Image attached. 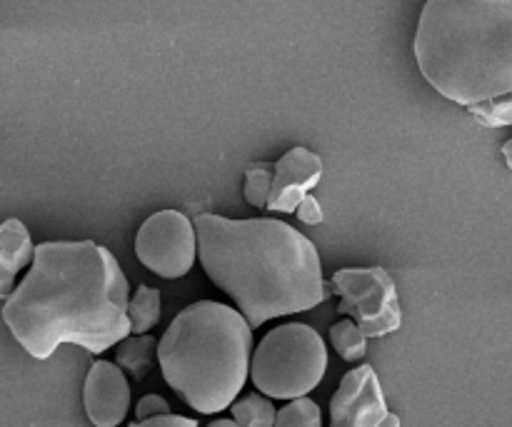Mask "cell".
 I'll return each mask as SVG.
<instances>
[{
    "label": "cell",
    "mask_w": 512,
    "mask_h": 427,
    "mask_svg": "<svg viewBox=\"0 0 512 427\" xmlns=\"http://www.w3.org/2000/svg\"><path fill=\"white\" fill-rule=\"evenodd\" d=\"M198 258L208 278L238 303L250 330L280 315L325 303L318 248L293 225L275 218H195Z\"/></svg>",
    "instance_id": "cell-2"
},
{
    "label": "cell",
    "mask_w": 512,
    "mask_h": 427,
    "mask_svg": "<svg viewBox=\"0 0 512 427\" xmlns=\"http://www.w3.org/2000/svg\"><path fill=\"white\" fill-rule=\"evenodd\" d=\"M155 353H158V345L150 335H130L120 343L118 348V365L128 370L135 380H143L150 373L155 363Z\"/></svg>",
    "instance_id": "cell-12"
},
{
    "label": "cell",
    "mask_w": 512,
    "mask_h": 427,
    "mask_svg": "<svg viewBox=\"0 0 512 427\" xmlns=\"http://www.w3.org/2000/svg\"><path fill=\"white\" fill-rule=\"evenodd\" d=\"M128 303L130 285L108 248L93 240L43 243L5 300L3 323L35 360L65 343L98 355L130 338Z\"/></svg>",
    "instance_id": "cell-1"
},
{
    "label": "cell",
    "mask_w": 512,
    "mask_h": 427,
    "mask_svg": "<svg viewBox=\"0 0 512 427\" xmlns=\"http://www.w3.org/2000/svg\"><path fill=\"white\" fill-rule=\"evenodd\" d=\"M85 415L95 427H118L130 408V388L123 370L108 360L90 365L83 385Z\"/></svg>",
    "instance_id": "cell-9"
},
{
    "label": "cell",
    "mask_w": 512,
    "mask_h": 427,
    "mask_svg": "<svg viewBox=\"0 0 512 427\" xmlns=\"http://www.w3.org/2000/svg\"><path fill=\"white\" fill-rule=\"evenodd\" d=\"M340 295L338 315H350L365 338H383L403 325L398 288L385 268H345L330 280Z\"/></svg>",
    "instance_id": "cell-6"
},
{
    "label": "cell",
    "mask_w": 512,
    "mask_h": 427,
    "mask_svg": "<svg viewBox=\"0 0 512 427\" xmlns=\"http://www.w3.org/2000/svg\"><path fill=\"white\" fill-rule=\"evenodd\" d=\"M328 370L323 338L305 323L270 330L250 358V378L265 398L298 400L315 390Z\"/></svg>",
    "instance_id": "cell-5"
},
{
    "label": "cell",
    "mask_w": 512,
    "mask_h": 427,
    "mask_svg": "<svg viewBox=\"0 0 512 427\" xmlns=\"http://www.w3.org/2000/svg\"><path fill=\"white\" fill-rule=\"evenodd\" d=\"M130 427H198V423L183 415H165V418L145 420V423H133Z\"/></svg>",
    "instance_id": "cell-21"
},
{
    "label": "cell",
    "mask_w": 512,
    "mask_h": 427,
    "mask_svg": "<svg viewBox=\"0 0 512 427\" xmlns=\"http://www.w3.org/2000/svg\"><path fill=\"white\" fill-rule=\"evenodd\" d=\"M238 427H275V408L265 395H245L230 405Z\"/></svg>",
    "instance_id": "cell-14"
},
{
    "label": "cell",
    "mask_w": 512,
    "mask_h": 427,
    "mask_svg": "<svg viewBox=\"0 0 512 427\" xmlns=\"http://www.w3.org/2000/svg\"><path fill=\"white\" fill-rule=\"evenodd\" d=\"M253 330L230 305L200 300L175 315L158 343L163 378L203 415L235 403L250 375Z\"/></svg>",
    "instance_id": "cell-4"
},
{
    "label": "cell",
    "mask_w": 512,
    "mask_h": 427,
    "mask_svg": "<svg viewBox=\"0 0 512 427\" xmlns=\"http://www.w3.org/2000/svg\"><path fill=\"white\" fill-rule=\"evenodd\" d=\"M198 253V238L188 215L180 210H160L140 225L135 235V255L150 273L160 278H183L190 273Z\"/></svg>",
    "instance_id": "cell-7"
},
{
    "label": "cell",
    "mask_w": 512,
    "mask_h": 427,
    "mask_svg": "<svg viewBox=\"0 0 512 427\" xmlns=\"http://www.w3.org/2000/svg\"><path fill=\"white\" fill-rule=\"evenodd\" d=\"M295 213H298V218L303 220L305 225L323 223V208H320V203L313 198V195H305V200L298 205V210H295Z\"/></svg>",
    "instance_id": "cell-20"
},
{
    "label": "cell",
    "mask_w": 512,
    "mask_h": 427,
    "mask_svg": "<svg viewBox=\"0 0 512 427\" xmlns=\"http://www.w3.org/2000/svg\"><path fill=\"white\" fill-rule=\"evenodd\" d=\"M275 427H323L320 405L310 398L290 400L275 413Z\"/></svg>",
    "instance_id": "cell-17"
},
{
    "label": "cell",
    "mask_w": 512,
    "mask_h": 427,
    "mask_svg": "<svg viewBox=\"0 0 512 427\" xmlns=\"http://www.w3.org/2000/svg\"><path fill=\"white\" fill-rule=\"evenodd\" d=\"M165 415H173V413H170L168 400L160 398V395H145V398L138 403V408H135V418H138V423H145V420H153V418H165Z\"/></svg>",
    "instance_id": "cell-19"
},
{
    "label": "cell",
    "mask_w": 512,
    "mask_h": 427,
    "mask_svg": "<svg viewBox=\"0 0 512 427\" xmlns=\"http://www.w3.org/2000/svg\"><path fill=\"white\" fill-rule=\"evenodd\" d=\"M503 155H505V163H508V168L512 170V138L503 145Z\"/></svg>",
    "instance_id": "cell-23"
},
{
    "label": "cell",
    "mask_w": 512,
    "mask_h": 427,
    "mask_svg": "<svg viewBox=\"0 0 512 427\" xmlns=\"http://www.w3.org/2000/svg\"><path fill=\"white\" fill-rule=\"evenodd\" d=\"M273 163H253L245 170V200L258 210H268L270 188H273Z\"/></svg>",
    "instance_id": "cell-16"
},
{
    "label": "cell",
    "mask_w": 512,
    "mask_h": 427,
    "mask_svg": "<svg viewBox=\"0 0 512 427\" xmlns=\"http://www.w3.org/2000/svg\"><path fill=\"white\" fill-rule=\"evenodd\" d=\"M130 330L135 335H145L153 330L160 320V293L150 285H140L128 303Z\"/></svg>",
    "instance_id": "cell-13"
},
{
    "label": "cell",
    "mask_w": 512,
    "mask_h": 427,
    "mask_svg": "<svg viewBox=\"0 0 512 427\" xmlns=\"http://www.w3.org/2000/svg\"><path fill=\"white\" fill-rule=\"evenodd\" d=\"M378 427H400V418L395 413H388L383 420H380Z\"/></svg>",
    "instance_id": "cell-22"
},
{
    "label": "cell",
    "mask_w": 512,
    "mask_h": 427,
    "mask_svg": "<svg viewBox=\"0 0 512 427\" xmlns=\"http://www.w3.org/2000/svg\"><path fill=\"white\" fill-rule=\"evenodd\" d=\"M33 240L23 220L8 218L0 223V300L13 295L15 275L33 260Z\"/></svg>",
    "instance_id": "cell-11"
},
{
    "label": "cell",
    "mask_w": 512,
    "mask_h": 427,
    "mask_svg": "<svg viewBox=\"0 0 512 427\" xmlns=\"http://www.w3.org/2000/svg\"><path fill=\"white\" fill-rule=\"evenodd\" d=\"M388 413L378 373L373 365H360L345 373L330 400V427H378Z\"/></svg>",
    "instance_id": "cell-8"
},
{
    "label": "cell",
    "mask_w": 512,
    "mask_h": 427,
    "mask_svg": "<svg viewBox=\"0 0 512 427\" xmlns=\"http://www.w3.org/2000/svg\"><path fill=\"white\" fill-rule=\"evenodd\" d=\"M413 50L423 78L453 103L512 93V0H430Z\"/></svg>",
    "instance_id": "cell-3"
},
{
    "label": "cell",
    "mask_w": 512,
    "mask_h": 427,
    "mask_svg": "<svg viewBox=\"0 0 512 427\" xmlns=\"http://www.w3.org/2000/svg\"><path fill=\"white\" fill-rule=\"evenodd\" d=\"M330 340H333V348L338 350V355L345 363L363 360L365 353H368V338L360 333V328L353 320H340V323H335L330 328Z\"/></svg>",
    "instance_id": "cell-15"
},
{
    "label": "cell",
    "mask_w": 512,
    "mask_h": 427,
    "mask_svg": "<svg viewBox=\"0 0 512 427\" xmlns=\"http://www.w3.org/2000/svg\"><path fill=\"white\" fill-rule=\"evenodd\" d=\"M323 180V160L308 148H290L275 163L273 188H270L268 210L273 213H295L305 195Z\"/></svg>",
    "instance_id": "cell-10"
},
{
    "label": "cell",
    "mask_w": 512,
    "mask_h": 427,
    "mask_svg": "<svg viewBox=\"0 0 512 427\" xmlns=\"http://www.w3.org/2000/svg\"><path fill=\"white\" fill-rule=\"evenodd\" d=\"M468 110L475 123L485 125V128H508V125H512V93L500 95V98L488 100V103L473 105Z\"/></svg>",
    "instance_id": "cell-18"
},
{
    "label": "cell",
    "mask_w": 512,
    "mask_h": 427,
    "mask_svg": "<svg viewBox=\"0 0 512 427\" xmlns=\"http://www.w3.org/2000/svg\"><path fill=\"white\" fill-rule=\"evenodd\" d=\"M208 427H238L233 423V420H228V418H220V420H215V423H210Z\"/></svg>",
    "instance_id": "cell-24"
}]
</instances>
